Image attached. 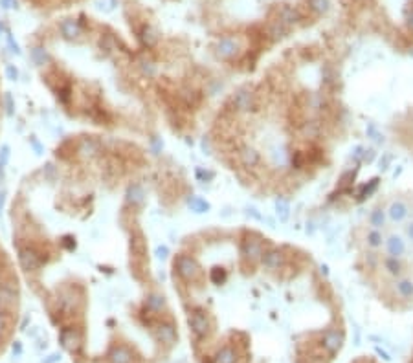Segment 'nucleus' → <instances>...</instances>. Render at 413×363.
I'll list each match as a JSON object with an SVG mask.
<instances>
[{"mask_svg": "<svg viewBox=\"0 0 413 363\" xmlns=\"http://www.w3.org/2000/svg\"><path fill=\"white\" fill-rule=\"evenodd\" d=\"M165 306V299L160 294H149L147 295V308L152 312H160Z\"/></svg>", "mask_w": 413, "mask_h": 363, "instance_id": "obj_26", "label": "nucleus"}, {"mask_svg": "<svg viewBox=\"0 0 413 363\" xmlns=\"http://www.w3.org/2000/svg\"><path fill=\"white\" fill-rule=\"evenodd\" d=\"M240 52V40L237 37H222L215 44V55L222 60H232Z\"/></svg>", "mask_w": 413, "mask_h": 363, "instance_id": "obj_5", "label": "nucleus"}, {"mask_svg": "<svg viewBox=\"0 0 413 363\" xmlns=\"http://www.w3.org/2000/svg\"><path fill=\"white\" fill-rule=\"evenodd\" d=\"M233 106L239 114L252 112L256 108V98L250 88H239L233 94Z\"/></svg>", "mask_w": 413, "mask_h": 363, "instance_id": "obj_8", "label": "nucleus"}, {"mask_svg": "<svg viewBox=\"0 0 413 363\" xmlns=\"http://www.w3.org/2000/svg\"><path fill=\"white\" fill-rule=\"evenodd\" d=\"M9 158V149L8 147H2V156H0V165H4Z\"/></svg>", "mask_w": 413, "mask_h": 363, "instance_id": "obj_33", "label": "nucleus"}, {"mask_svg": "<svg viewBox=\"0 0 413 363\" xmlns=\"http://www.w3.org/2000/svg\"><path fill=\"white\" fill-rule=\"evenodd\" d=\"M57 360H59V356H57V354H53V356H50V360H48V362H46V363H53V362H57Z\"/></svg>", "mask_w": 413, "mask_h": 363, "instance_id": "obj_39", "label": "nucleus"}, {"mask_svg": "<svg viewBox=\"0 0 413 363\" xmlns=\"http://www.w3.org/2000/svg\"><path fill=\"white\" fill-rule=\"evenodd\" d=\"M189 326L196 338H206L210 332V319L202 310H195L189 316Z\"/></svg>", "mask_w": 413, "mask_h": 363, "instance_id": "obj_9", "label": "nucleus"}, {"mask_svg": "<svg viewBox=\"0 0 413 363\" xmlns=\"http://www.w3.org/2000/svg\"><path fill=\"white\" fill-rule=\"evenodd\" d=\"M142 42L147 48H152V46L158 42V31L152 28V26H145L142 31Z\"/></svg>", "mask_w": 413, "mask_h": 363, "instance_id": "obj_24", "label": "nucleus"}, {"mask_svg": "<svg viewBox=\"0 0 413 363\" xmlns=\"http://www.w3.org/2000/svg\"><path fill=\"white\" fill-rule=\"evenodd\" d=\"M189 205H191V209L193 211H196V213H204L210 205L204 202L202 198H198V197H191L189 198Z\"/></svg>", "mask_w": 413, "mask_h": 363, "instance_id": "obj_28", "label": "nucleus"}, {"mask_svg": "<svg viewBox=\"0 0 413 363\" xmlns=\"http://www.w3.org/2000/svg\"><path fill=\"white\" fill-rule=\"evenodd\" d=\"M406 24H408V28L413 31V8L408 11V15H406Z\"/></svg>", "mask_w": 413, "mask_h": 363, "instance_id": "obj_34", "label": "nucleus"}, {"mask_svg": "<svg viewBox=\"0 0 413 363\" xmlns=\"http://www.w3.org/2000/svg\"><path fill=\"white\" fill-rule=\"evenodd\" d=\"M110 363H132V352L127 347H114L109 354Z\"/></svg>", "mask_w": 413, "mask_h": 363, "instance_id": "obj_18", "label": "nucleus"}, {"mask_svg": "<svg viewBox=\"0 0 413 363\" xmlns=\"http://www.w3.org/2000/svg\"><path fill=\"white\" fill-rule=\"evenodd\" d=\"M99 151V145L94 141V140H83L81 145H79V152L83 156H96Z\"/></svg>", "mask_w": 413, "mask_h": 363, "instance_id": "obj_25", "label": "nucleus"}, {"mask_svg": "<svg viewBox=\"0 0 413 363\" xmlns=\"http://www.w3.org/2000/svg\"><path fill=\"white\" fill-rule=\"evenodd\" d=\"M384 207H386L388 222H390L391 226H402L413 213L412 204L402 197L391 198L390 202H388V205H384Z\"/></svg>", "mask_w": 413, "mask_h": 363, "instance_id": "obj_2", "label": "nucleus"}, {"mask_svg": "<svg viewBox=\"0 0 413 363\" xmlns=\"http://www.w3.org/2000/svg\"><path fill=\"white\" fill-rule=\"evenodd\" d=\"M61 31H63V35L66 39H75V37H79L81 28H79V24L75 22V20H63V24H61Z\"/></svg>", "mask_w": 413, "mask_h": 363, "instance_id": "obj_23", "label": "nucleus"}, {"mask_svg": "<svg viewBox=\"0 0 413 363\" xmlns=\"http://www.w3.org/2000/svg\"><path fill=\"white\" fill-rule=\"evenodd\" d=\"M158 257H167V248H158Z\"/></svg>", "mask_w": 413, "mask_h": 363, "instance_id": "obj_37", "label": "nucleus"}, {"mask_svg": "<svg viewBox=\"0 0 413 363\" xmlns=\"http://www.w3.org/2000/svg\"><path fill=\"white\" fill-rule=\"evenodd\" d=\"M8 40H9V46H11V48H13V52H17V53H19V46H17L15 42H13V39H11V37H8Z\"/></svg>", "mask_w": 413, "mask_h": 363, "instance_id": "obj_38", "label": "nucleus"}, {"mask_svg": "<svg viewBox=\"0 0 413 363\" xmlns=\"http://www.w3.org/2000/svg\"><path fill=\"white\" fill-rule=\"evenodd\" d=\"M15 301H17V292L13 288L8 286V284L0 286V304L11 306V304H15Z\"/></svg>", "mask_w": 413, "mask_h": 363, "instance_id": "obj_22", "label": "nucleus"}, {"mask_svg": "<svg viewBox=\"0 0 413 363\" xmlns=\"http://www.w3.org/2000/svg\"><path fill=\"white\" fill-rule=\"evenodd\" d=\"M174 266H176L178 275L186 281H193L200 275V266H198V262L193 257H188V255H180V257L176 259Z\"/></svg>", "mask_w": 413, "mask_h": 363, "instance_id": "obj_6", "label": "nucleus"}, {"mask_svg": "<svg viewBox=\"0 0 413 363\" xmlns=\"http://www.w3.org/2000/svg\"><path fill=\"white\" fill-rule=\"evenodd\" d=\"M0 31H2V24H0Z\"/></svg>", "mask_w": 413, "mask_h": 363, "instance_id": "obj_42", "label": "nucleus"}, {"mask_svg": "<svg viewBox=\"0 0 413 363\" xmlns=\"http://www.w3.org/2000/svg\"><path fill=\"white\" fill-rule=\"evenodd\" d=\"M19 261H21V266L28 272H33L41 266V257H39L37 251L33 250H21L19 253Z\"/></svg>", "mask_w": 413, "mask_h": 363, "instance_id": "obj_14", "label": "nucleus"}, {"mask_svg": "<svg viewBox=\"0 0 413 363\" xmlns=\"http://www.w3.org/2000/svg\"><path fill=\"white\" fill-rule=\"evenodd\" d=\"M279 22H283L285 26H288V24H296L301 20V15L298 9L290 8V6H283V8L279 9Z\"/></svg>", "mask_w": 413, "mask_h": 363, "instance_id": "obj_19", "label": "nucleus"}, {"mask_svg": "<svg viewBox=\"0 0 413 363\" xmlns=\"http://www.w3.org/2000/svg\"><path fill=\"white\" fill-rule=\"evenodd\" d=\"M402 226H404L402 233H404V237L408 239V242H410V244L413 246V217H410V219L406 220Z\"/></svg>", "mask_w": 413, "mask_h": 363, "instance_id": "obj_30", "label": "nucleus"}, {"mask_svg": "<svg viewBox=\"0 0 413 363\" xmlns=\"http://www.w3.org/2000/svg\"><path fill=\"white\" fill-rule=\"evenodd\" d=\"M264 253V244L259 237H246L240 244V255L248 262H261Z\"/></svg>", "mask_w": 413, "mask_h": 363, "instance_id": "obj_4", "label": "nucleus"}, {"mask_svg": "<svg viewBox=\"0 0 413 363\" xmlns=\"http://www.w3.org/2000/svg\"><path fill=\"white\" fill-rule=\"evenodd\" d=\"M391 290H393V295L398 297L400 301H413V277L404 275V277L393 279L391 281Z\"/></svg>", "mask_w": 413, "mask_h": 363, "instance_id": "obj_7", "label": "nucleus"}, {"mask_svg": "<svg viewBox=\"0 0 413 363\" xmlns=\"http://www.w3.org/2000/svg\"><path fill=\"white\" fill-rule=\"evenodd\" d=\"M380 270H382L384 275L390 277L391 281L398 279V277H404V275H410V273H408L410 272L408 261H404V259H395V257H386V255L380 257Z\"/></svg>", "mask_w": 413, "mask_h": 363, "instance_id": "obj_3", "label": "nucleus"}, {"mask_svg": "<svg viewBox=\"0 0 413 363\" xmlns=\"http://www.w3.org/2000/svg\"><path fill=\"white\" fill-rule=\"evenodd\" d=\"M322 345L330 356H334L342 348V345H344V332L342 330H329V332H325Z\"/></svg>", "mask_w": 413, "mask_h": 363, "instance_id": "obj_12", "label": "nucleus"}, {"mask_svg": "<svg viewBox=\"0 0 413 363\" xmlns=\"http://www.w3.org/2000/svg\"><path fill=\"white\" fill-rule=\"evenodd\" d=\"M384 239H386V231L382 229H375V227H368L366 233H364V246L368 248L369 251H380L384 246Z\"/></svg>", "mask_w": 413, "mask_h": 363, "instance_id": "obj_10", "label": "nucleus"}, {"mask_svg": "<svg viewBox=\"0 0 413 363\" xmlns=\"http://www.w3.org/2000/svg\"><path fill=\"white\" fill-rule=\"evenodd\" d=\"M239 158H240V163H242L244 167H257L259 165V161H261V154H259L257 149L246 145V147H242V149H240Z\"/></svg>", "mask_w": 413, "mask_h": 363, "instance_id": "obj_15", "label": "nucleus"}, {"mask_svg": "<svg viewBox=\"0 0 413 363\" xmlns=\"http://www.w3.org/2000/svg\"><path fill=\"white\" fill-rule=\"evenodd\" d=\"M143 200H145V191H143L142 185H138V183H134V185H130L127 189V202L130 205H140L143 204Z\"/></svg>", "mask_w": 413, "mask_h": 363, "instance_id": "obj_20", "label": "nucleus"}, {"mask_svg": "<svg viewBox=\"0 0 413 363\" xmlns=\"http://www.w3.org/2000/svg\"><path fill=\"white\" fill-rule=\"evenodd\" d=\"M261 264L266 270H270V272H278V270H281L285 266V255H283L281 250H274V248L272 250H264Z\"/></svg>", "mask_w": 413, "mask_h": 363, "instance_id": "obj_11", "label": "nucleus"}, {"mask_svg": "<svg viewBox=\"0 0 413 363\" xmlns=\"http://www.w3.org/2000/svg\"><path fill=\"white\" fill-rule=\"evenodd\" d=\"M61 343H63V347L66 348V350H77V347H79V343H81V338H79V334L75 332V330H63L61 332Z\"/></svg>", "mask_w": 413, "mask_h": 363, "instance_id": "obj_17", "label": "nucleus"}, {"mask_svg": "<svg viewBox=\"0 0 413 363\" xmlns=\"http://www.w3.org/2000/svg\"><path fill=\"white\" fill-rule=\"evenodd\" d=\"M156 338L165 345H173L176 341V328L171 323H162L156 326Z\"/></svg>", "mask_w": 413, "mask_h": 363, "instance_id": "obj_16", "label": "nucleus"}, {"mask_svg": "<svg viewBox=\"0 0 413 363\" xmlns=\"http://www.w3.org/2000/svg\"><path fill=\"white\" fill-rule=\"evenodd\" d=\"M308 2V8L312 9L314 13H318V15H323V13H327L329 11V0H307Z\"/></svg>", "mask_w": 413, "mask_h": 363, "instance_id": "obj_27", "label": "nucleus"}, {"mask_svg": "<svg viewBox=\"0 0 413 363\" xmlns=\"http://www.w3.org/2000/svg\"><path fill=\"white\" fill-rule=\"evenodd\" d=\"M368 224L369 227H375V229H382V231H386V227H388V215H386V207L384 205H375L371 211H369V217H368Z\"/></svg>", "mask_w": 413, "mask_h": 363, "instance_id": "obj_13", "label": "nucleus"}, {"mask_svg": "<svg viewBox=\"0 0 413 363\" xmlns=\"http://www.w3.org/2000/svg\"><path fill=\"white\" fill-rule=\"evenodd\" d=\"M412 248L413 246L408 242L404 233L395 231V229H391V231L386 233L384 246H382L386 257H395V259H404V261H408V259L412 257Z\"/></svg>", "mask_w": 413, "mask_h": 363, "instance_id": "obj_1", "label": "nucleus"}, {"mask_svg": "<svg viewBox=\"0 0 413 363\" xmlns=\"http://www.w3.org/2000/svg\"><path fill=\"white\" fill-rule=\"evenodd\" d=\"M211 279L215 281V282H217V284H220V282H222V281L226 279V273H224V270H213V272H211Z\"/></svg>", "mask_w": 413, "mask_h": 363, "instance_id": "obj_32", "label": "nucleus"}, {"mask_svg": "<svg viewBox=\"0 0 413 363\" xmlns=\"http://www.w3.org/2000/svg\"><path fill=\"white\" fill-rule=\"evenodd\" d=\"M31 55H33V60H35L37 64H44L46 60H48V53H46L43 48H33Z\"/></svg>", "mask_w": 413, "mask_h": 363, "instance_id": "obj_31", "label": "nucleus"}, {"mask_svg": "<svg viewBox=\"0 0 413 363\" xmlns=\"http://www.w3.org/2000/svg\"><path fill=\"white\" fill-rule=\"evenodd\" d=\"M239 356L233 347H222L215 356V363H237Z\"/></svg>", "mask_w": 413, "mask_h": 363, "instance_id": "obj_21", "label": "nucleus"}, {"mask_svg": "<svg viewBox=\"0 0 413 363\" xmlns=\"http://www.w3.org/2000/svg\"><path fill=\"white\" fill-rule=\"evenodd\" d=\"M6 74H8V77H9V79H13V81H15L17 76H19V74H17V70L13 68V66H8V70H6Z\"/></svg>", "mask_w": 413, "mask_h": 363, "instance_id": "obj_35", "label": "nucleus"}, {"mask_svg": "<svg viewBox=\"0 0 413 363\" xmlns=\"http://www.w3.org/2000/svg\"><path fill=\"white\" fill-rule=\"evenodd\" d=\"M410 270H412V275H413V261H412V266H410Z\"/></svg>", "mask_w": 413, "mask_h": 363, "instance_id": "obj_41", "label": "nucleus"}, {"mask_svg": "<svg viewBox=\"0 0 413 363\" xmlns=\"http://www.w3.org/2000/svg\"><path fill=\"white\" fill-rule=\"evenodd\" d=\"M2 205H4V193H0V211H2Z\"/></svg>", "mask_w": 413, "mask_h": 363, "instance_id": "obj_40", "label": "nucleus"}, {"mask_svg": "<svg viewBox=\"0 0 413 363\" xmlns=\"http://www.w3.org/2000/svg\"><path fill=\"white\" fill-rule=\"evenodd\" d=\"M285 24L283 22H279V20H276V22L272 24L270 26V30H268V33H270L272 37L274 39H278V37H283L285 35Z\"/></svg>", "mask_w": 413, "mask_h": 363, "instance_id": "obj_29", "label": "nucleus"}, {"mask_svg": "<svg viewBox=\"0 0 413 363\" xmlns=\"http://www.w3.org/2000/svg\"><path fill=\"white\" fill-rule=\"evenodd\" d=\"M143 72L149 74V76H152V74H154V66H151V62H143Z\"/></svg>", "mask_w": 413, "mask_h": 363, "instance_id": "obj_36", "label": "nucleus"}]
</instances>
